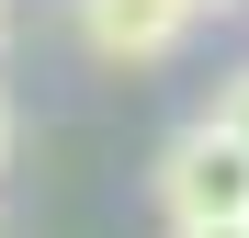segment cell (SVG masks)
Instances as JSON below:
<instances>
[{
    "label": "cell",
    "mask_w": 249,
    "mask_h": 238,
    "mask_svg": "<svg viewBox=\"0 0 249 238\" xmlns=\"http://www.w3.org/2000/svg\"><path fill=\"white\" fill-rule=\"evenodd\" d=\"M159 204H170V227H204V216H249V147L204 113V125H181L170 147H159Z\"/></svg>",
    "instance_id": "1"
},
{
    "label": "cell",
    "mask_w": 249,
    "mask_h": 238,
    "mask_svg": "<svg viewBox=\"0 0 249 238\" xmlns=\"http://www.w3.org/2000/svg\"><path fill=\"white\" fill-rule=\"evenodd\" d=\"M68 23L102 68H159V57H181L193 0H68Z\"/></svg>",
    "instance_id": "2"
},
{
    "label": "cell",
    "mask_w": 249,
    "mask_h": 238,
    "mask_svg": "<svg viewBox=\"0 0 249 238\" xmlns=\"http://www.w3.org/2000/svg\"><path fill=\"white\" fill-rule=\"evenodd\" d=\"M215 125H227V136L249 147V68H238V79H227V91H215Z\"/></svg>",
    "instance_id": "3"
},
{
    "label": "cell",
    "mask_w": 249,
    "mask_h": 238,
    "mask_svg": "<svg viewBox=\"0 0 249 238\" xmlns=\"http://www.w3.org/2000/svg\"><path fill=\"white\" fill-rule=\"evenodd\" d=\"M170 238H249V216H204V227H170Z\"/></svg>",
    "instance_id": "4"
},
{
    "label": "cell",
    "mask_w": 249,
    "mask_h": 238,
    "mask_svg": "<svg viewBox=\"0 0 249 238\" xmlns=\"http://www.w3.org/2000/svg\"><path fill=\"white\" fill-rule=\"evenodd\" d=\"M227 12H249V0H193V23H227Z\"/></svg>",
    "instance_id": "5"
},
{
    "label": "cell",
    "mask_w": 249,
    "mask_h": 238,
    "mask_svg": "<svg viewBox=\"0 0 249 238\" xmlns=\"http://www.w3.org/2000/svg\"><path fill=\"white\" fill-rule=\"evenodd\" d=\"M0 159H12V102H0Z\"/></svg>",
    "instance_id": "6"
}]
</instances>
